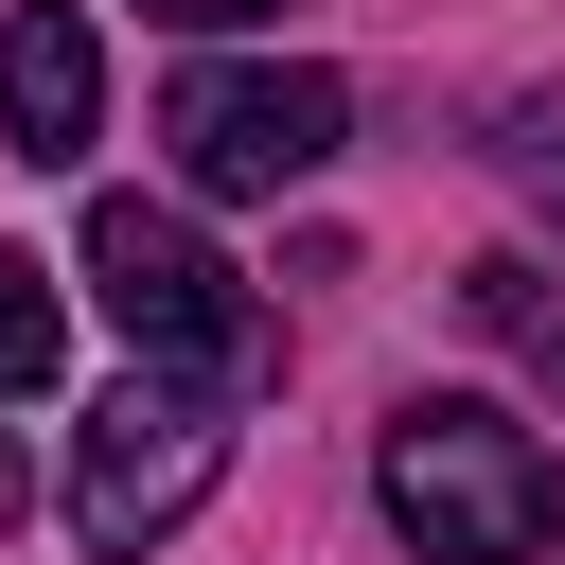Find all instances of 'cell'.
Returning a JSON list of instances; mask_svg holds the SVG:
<instances>
[{
	"label": "cell",
	"instance_id": "cell-1",
	"mask_svg": "<svg viewBox=\"0 0 565 565\" xmlns=\"http://www.w3.org/2000/svg\"><path fill=\"white\" fill-rule=\"evenodd\" d=\"M371 477H388V530H406L424 565H530V547L565 530L547 441H530L512 406H477V388H406Z\"/></svg>",
	"mask_w": 565,
	"mask_h": 565
},
{
	"label": "cell",
	"instance_id": "cell-2",
	"mask_svg": "<svg viewBox=\"0 0 565 565\" xmlns=\"http://www.w3.org/2000/svg\"><path fill=\"white\" fill-rule=\"evenodd\" d=\"M88 300L124 318V353L141 371H177V388H265L282 371V318L194 247V212H159V194H88Z\"/></svg>",
	"mask_w": 565,
	"mask_h": 565
},
{
	"label": "cell",
	"instance_id": "cell-3",
	"mask_svg": "<svg viewBox=\"0 0 565 565\" xmlns=\"http://www.w3.org/2000/svg\"><path fill=\"white\" fill-rule=\"evenodd\" d=\"M230 477V388H177V371H124L106 424L71 441V530L106 565H141L159 530H194V494Z\"/></svg>",
	"mask_w": 565,
	"mask_h": 565
},
{
	"label": "cell",
	"instance_id": "cell-4",
	"mask_svg": "<svg viewBox=\"0 0 565 565\" xmlns=\"http://www.w3.org/2000/svg\"><path fill=\"white\" fill-rule=\"evenodd\" d=\"M159 141H177V177L194 194H300L335 141H353V88L335 71H265V53H194L177 88H159Z\"/></svg>",
	"mask_w": 565,
	"mask_h": 565
},
{
	"label": "cell",
	"instance_id": "cell-5",
	"mask_svg": "<svg viewBox=\"0 0 565 565\" xmlns=\"http://www.w3.org/2000/svg\"><path fill=\"white\" fill-rule=\"evenodd\" d=\"M88 124H106V35H88L71 0H18V18H0V159L71 177Z\"/></svg>",
	"mask_w": 565,
	"mask_h": 565
},
{
	"label": "cell",
	"instance_id": "cell-6",
	"mask_svg": "<svg viewBox=\"0 0 565 565\" xmlns=\"http://www.w3.org/2000/svg\"><path fill=\"white\" fill-rule=\"evenodd\" d=\"M494 177L565 230V88H512V106H494Z\"/></svg>",
	"mask_w": 565,
	"mask_h": 565
},
{
	"label": "cell",
	"instance_id": "cell-7",
	"mask_svg": "<svg viewBox=\"0 0 565 565\" xmlns=\"http://www.w3.org/2000/svg\"><path fill=\"white\" fill-rule=\"evenodd\" d=\"M53 353H71V300L0 247V388H53Z\"/></svg>",
	"mask_w": 565,
	"mask_h": 565
},
{
	"label": "cell",
	"instance_id": "cell-8",
	"mask_svg": "<svg viewBox=\"0 0 565 565\" xmlns=\"http://www.w3.org/2000/svg\"><path fill=\"white\" fill-rule=\"evenodd\" d=\"M141 18H194V35H230V18H265V0H141Z\"/></svg>",
	"mask_w": 565,
	"mask_h": 565
},
{
	"label": "cell",
	"instance_id": "cell-9",
	"mask_svg": "<svg viewBox=\"0 0 565 565\" xmlns=\"http://www.w3.org/2000/svg\"><path fill=\"white\" fill-rule=\"evenodd\" d=\"M0 530H18V441H0Z\"/></svg>",
	"mask_w": 565,
	"mask_h": 565
}]
</instances>
